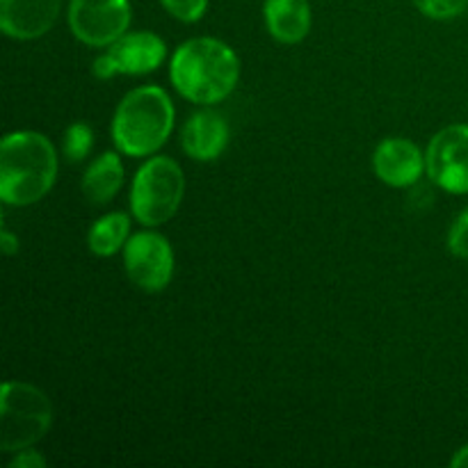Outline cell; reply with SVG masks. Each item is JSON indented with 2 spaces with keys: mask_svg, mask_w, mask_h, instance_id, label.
Returning a JSON list of instances; mask_svg holds the SVG:
<instances>
[{
  "mask_svg": "<svg viewBox=\"0 0 468 468\" xmlns=\"http://www.w3.org/2000/svg\"><path fill=\"white\" fill-rule=\"evenodd\" d=\"M169 78L174 90L190 103L215 105L229 99L238 87L240 59L227 41L195 37L174 50Z\"/></svg>",
  "mask_w": 468,
  "mask_h": 468,
  "instance_id": "1",
  "label": "cell"
},
{
  "mask_svg": "<svg viewBox=\"0 0 468 468\" xmlns=\"http://www.w3.org/2000/svg\"><path fill=\"white\" fill-rule=\"evenodd\" d=\"M58 181L53 142L35 131L9 133L0 142V199L7 206H32Z\"/></svg>",
  "mask_w": 468,
  "mask_h": 468,
  "instance_id": "2",
  "label": "cell"
},
{
  "mask_svg": "<svg viewBox=\"0 0 468 468\" xmlns=\"http://www.w3.org/2000/svg\"><path fill=\"white\" fill-rule=\"evenodd\" d=\"M174 119L176 110L163 87L144 85L131 90L114 110L110 128L114 146L128 158L154 155L172 135Z\"/></svg>",
  "mask_w": 468,
  "mask_h": 468,
  "instance_id": "3",
  "label": "cell"
},
{
  "mask_svg": "<svg viewBox=\"0 0 468 468\" xmlns=\"http://www.w3.org/2000/svg\"><path fill=\"white\" fill-rule=\"evenodd\" d=\"M53 425V402L39 387L5 382L0 393V451L18 452L32 448Z\"/></svg>",
  "mask_w": 468,
  "mask_h": 468,
  "instance_id": "4",
  "label": "cell"
},
{
  "mask_svg": "<svg viewBox=\"0 0 468 468\" xmlns=\"http://www.w3.org/2000/svg\"><path fill=\"white\" fill-rule=\"evenodd\" d=\"M186 195L181 165L167 155H154L137 169L131 186V213L142 227H160L178 213Z\"/></svg>",
  "mask_w": 468,
  "mask_h": 468,
  "instance_id": "5",
  "label": "cell"
},
{
  "mask_svg": "<svg viewBox=\"0 0 468 468\" xmlns=\"http://www.w3.org/2000/svg\"><path fill=\"white\" fill-rule=\"evenodd\" d=\"M131 18L128 0H71L67 12L71 35L91 48L114 44L128 32Z\"/></svg>",
  "mask_w": 468,
  "mask_h": 468,
  "instance_id": "6",
  "label": "cell"
},
{
  "mask_svg": "<svg viewBox=\"0 0 468 468\" xmlns=\"http://www.w3.org/2000/svg\"><path fill=\"white\" fill-rule=\"evenodd\" d=\"M167 55V44L155 32H126L94 59L96 78L110 80L114 76H144L154 73Z\"/></svg>",
  "mask_w": 468,
  "mask_h": 468,
  "instance_id": "7",
  "label": "cell"
},
{
  "mask_svg": "<svg viewBox=\"0 0 468 468\" xmlns=\"http://www.w3.org/2000/svg\"><path fill=\"white\" fill-rule=\"evenodd\" d=\"M128 279L144 292H160L174 279L172 242L158 231H137L123 247Z\"/></svg>",
  "mask_w": 468,
  "mask_h": 468,
  "instance_id": "8",
  "label": "cell"
},
{
  "mask_svg": "<svg viewBox=\"0 0 468 468\" xmlns=\"http://www.w3.org/2000/svg\"><path fill=\"white\" fill-rule=\"evenodd\" d=\"M428 176L452 195H468V123L441 128L425 151Z\"/></svg>",
  "mask_w": 468,
  "mask_h": 468,
  "instance_id": "9",
  "label": "cell"
},
{
  "mask_svg": "<svg viewBox=\"0 0 468 468\" xmlns=\"http://www.w3.org/2000/svg\"><path fill=\"white\" fill-rule=\"evenodd\" d=\"M375 176L391 187H410L428 172L425 154L407 137H387L373 154Z\"/></svg>",
  "mask_w": 468,
  "mask_h": 468,
  "instance_id": "10",
  "label": "cell"
},
{
  "mask_svg": "<svg viewBox=\"0 0 468 468\" xmlns=\"http://www.w3.org/2000/svg\"><path fill=\"white\" fill-rule=\"evenodd\" d=\"M62 0H0V30L18 41L44 37L55 26Z\"/></svg>",
  "mask_w": 468,
  "mask_h": 468,
  "instance_id": "11",
  "label": "cell"
},
{
  "mask_svg": "<svg viewBox=\"0 0 468 468\" xmlns=\"http://www.w3.org/2000/svg\"><path fill=\"white\" fill-rule=\"evenodd\" d=\"M229 123L222 114L213 110L195 112L186 122L181 133V149L187 158L199 163H213L229 146Z\"/></svg>",
  "mask_w": 468,
  "mask_h": 468,
  "instance_id": "12",
  "label": "cell"
},
{
  "mask_svg": "<svg viewBox=\"0 0 468 468\" xmlns=\"http://www.w3.org/2000/svg\"><path fill=\"white\" fill-rule=\"evenodd\" d=\"M263 18L270 37L279 44H300L314 23L309 0H265Z\"/></svg>",
  "mask_w": 468,
  "mask_h": 468,
  "instance_id": "13",
  "label": "cell"
},
{
  "mask_svg": "<svg viewBox=\"0 0 468 468\" xmlns=\"http://www.w3.org/2000/svg\"><path fill=\"white\" fill-rule=\"evenodd\" d=\"M123 186V163L117 151H105L91 160L82 176V195L90 204L103 206L119 195Z\"/></svg>",
  "mask_w": 468,
  "mask_h": 468,
  "instance_id": "14",
  "label": "cell"
},
{
  "mask_svg": "<svg viewBox=\"0 0 468 468\" xmlns=\"http://www.w3.org/2000/svg\"><path fill=\"white\" fill-rule=\"evenodd\" d=\"M131 238V218L126 213H108L96 219L87 233V247L94 256L108 259L119 254Z\"/></svg>",
  "mask_w": 468,
  "mask_h": 468,
  "instance_id": "15",
  "label": "cell"
},
{
  "mask_svg": "<svg viewBox=\"0 0 468 468\" xmlns=\"http://www.w3.org/2000/svg\"><path fill=\"white\" fill-rule=\"evenodd\" d=\"M94 146V133L85 122H76L64 131L62 151L69 163H82Z\"/></svg>",
  "mask_w": 468,
  "mask_h": 468,
  "instance_id": "16",
  "label": "cell"
},
{
  "mask_svg": "<svg viewBox=\"0 0 468 468\" xmlns=\"http://www.w3.org/2000/svg\"><path fill=\"white\" fill-rule=\"evenodd\" d=\"M420 14L434 21H451L462 16L468 7V0H414Z\"/></svg>",
  "mask_w": 468,
  "mask_h": 468,
  "instance_id": "17",
  "label": "cell"
},
{
  "mask_svg": "<svg viewBox=\"0 0 468 468\" xmlns=\"http://www.w3.org/2000/svg\"><path fill=\"white\" fill-rule=\"evenodd\" d=\"M160 5L183 23H197L208 9V0H160Z\"/></svg>",
  "mask_w": 468,
  "mask_h": 468,
  "instance_id": "18",
  "label": "cell"
},
{
  "mask_svg": "<svg viewBox=\"0 0 468 468\" xmlns=\"http://www.w3.org/2000/svg\"><path fill=\"white\" fill-rule=\"evenodd\" d=\"M448 250L457 259H468V208L452 222L448 231Z\"/></svg>",
  "mask_w": 468,
  "mask_h": 468,
  "instance_id": "19",
  "label": "cell"
},
{
  "mask_svg": "<svg viewBox=\"0 0 468 468\" xmlns=\"http://www.w3.org/2000/svg\"><path fill=\"white\" fill-rule=\"evenodd\" d=\"M12 460H9V468H46V460L32 448H23V451L12 452Z\"/></svg>",
  "mask_w": 468,
  "mask_h": 468,
  "instance_id": "20",
  "label": "cell"
},
{
  "mask_svg": "<svg viewBox=\"0 0 468 468\" xmlns=\"http://www.w3.org/2000/svg\"><path fill=\"white\" fill-rule=\"evenodd\" d=\"M0 247H3L5 256H14L18 251V238L7 227H3L0 231Z\"/></svg>",
  "mask_w": 468,
  "mask_h": 468,
  "instance_id": "21",
  "label": "cell"
},
{
  "mask_svg": "<svg viewBox=\"0 0 468 468\" xmlns=\"http://www.w3.org/2000/svg\"><path fill=\"white\" fill-rule=\"evenodd\" d=\"M451 466L452 468H468V443H466V446H462L460 451H457L455 455H452Z\"/></svg>",
  "mask_w": 468,
  "mask_h": 468,
  "instance_id": "22",
  "label": "cell"
}]
</instances>
